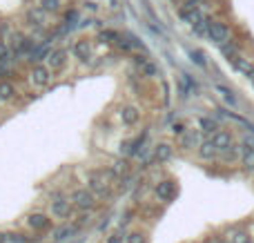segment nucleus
I'll return each instance as SVG.
<instances>
[{
    "label": "nucleus",
    "instance_id": "f257e3e1",
    "mask_svg": "<svg viewBox=\"0 0 254 243\" xmlns=\"http://www.w3.org/2000/svg\"><path fill=\"white\" fill-rule=\"evenodd\" d=\"M71 203H74V208L83 210V212H89V210L96 208V194H94L92 190H87V187H78V190H74V194H71Z\"/></svg>",
    "mask_w": 254,
    "mask_h": 243
},
{
    "label": "nucleus",
    "instance_id": "f03ea898",
    "mask_svg": "<svg viewBox=\"0 0 254 243\" xmlns=\"http://www.w3.org/2000/svg\"><path fill=\"white\" fill-rule=\"evenodd\" d=\"M210 38L214 40V43L221 47L223 43L232 40V34H230V27L225 25V22H221V20H212V18H210Z\"/></svg>",
    "mask_w": 254,
    "mask_h": 243
},
{
    "label": "nucleus",
    "instance_id": "7ed1b4c3",
    "mask_svg": "<svg viewBox=\"0 0 254 243\" xmlns=\"http://www.w3.org/2000/svg\"><path fill=\"white\" fill-rule=\"evenodd\" d=\"M29 80L34 83V87H47L49 80H52V69L47 65H34Z\"/></svg>",
    "mask_w": 254,
    "mask_h": 243
},
{
    "label": "nucleus",
    "instance_id": "20e7f679",
    "mask_svg": "<svg viewBox=\"0 0 254 243\" xmlns=\"http://www.w3.org/2000/svg\"><path fill=\"white\" fill-rule=\"evenodd\" d=\"M74 203L67 199H56L52 201V217L56 219H71L74 217Z\"/></svg>",
    "mask_w": 254,
    "mask_h": 243
},
{
    "label": "nucleus",
    "instance_id": "39448f33",
    "mask_svg": "<svg viewBox=\"0 0 254 243\" xmlns=\"http://www.w3.org/2000/svg\"><path fill=\"white\" fill-rule=\"evenodd\" d=\"M207 141H210L212 145H214L216 150H219V154H221V152H225L228 147H232V145H234V143H232V136H230V134L225 132V129H219V132H216L214 136H210Z\"/></svg>",
    "mask_w": 254,
    "mask_h": 243
},
{
    "label": "nucleus",
    "instance_id": "423d86ee",
    "mask_svg": "<svg viewBox=\"0 0 254 243\" xmlns=\"http://www.w3.org/2000/svg\"><path fill=\"white\" fill-rule=\"evenodd\" d=\"M27 226L36 232H45L52 228V219H49L47 214H31V217L27 219Z\"/></svg>",
    "mask_w": 254,
    "mask_h": 243
},
{
    "label": "nucleus",
    "instance_id": "0eeeda50",
    "mask_svg": "<svg viewBox=\"0 0 254 243\" xmlns=\"http://www.w3.org/2000/svg\"><path fill=\"white\" fill-rule=\"evenodd\" d=\"M71 52H74V56L78 58V61H83V62H87V61H89V56H92V47H89L87 38L76 40V43L71 45Z\"/></svg>",
    "mask_w": 254,
    "mask_h": 243
},
{
    "label": "nucleus",
    "instance_id": "6e6552de",
    "mask_svg": "<svg viewBox=\"0 0 254 243\" xmlns=\"http://www.w3.org/2000/svg\"><path fill=\"white\" fill-rule=\"evenodd\" d=\"M67 62V52L65 49H56V52H49V56H47V67L49 69H61L63 65Z\"/></svg>",
    "mask_w": 254,
    "mask_h": 243
},
{
    "label": "nucleus",
    "instance_id": "1a4fd4ad",
    "mask_svg": "<svg viewBox=\"0 0 254 243\" xmlns=\"http://www.w3.org/2000/svg\"><path fill=\"white\" fill-rule=\"evenodd\" d=\"M179 16L183 18L185 22H190V25H196V22L203 18V13H201V9H194V7H188V4H181Z\"/></svg>",
    "mask_w": 254,
    "mask_h": 243
},
{
    "label": "nucleus",
    "instance_id": "9d476101",
    "mask_svg": "<svg viewBox=\"0 0 254 243\" xmlns=\"http://www.w3.org/2000/svg\"><path fill=\"white\" fill-rule=\"evenodd\" d=\"M78 230H80L78 223H65V226H61L58 230H54V241H65V239H69V237H74Z\"/></svg>",
    "mask_w": 254,
    "mask_h": 243
},
{
    "label": "nucleus",
    "instance_id": "9b49d317",
    "mask_svg": "<svg viewBox=\"0 0 254 243\" xmlns=\"http://www.w3.org/2000/svg\"><path fill=\"white\" fill-rule=\"evenodd\" d=\"M198 145H201V134L196 129H185V134L181 136V147L192 150V147H198Z\"/></svg>",
    "mask_w": 254,
    "mask_h": 243
},
{
    "label": "nucleus",
    "instance_id": "f8f14e48",
    "mask_svg": "<svg viewBox=\"0 0 254 243\" xmlns=\"http://www.w3.org/2000/svg\"><path fill=\"white\" fill-rule=\"evenodd\" d=\"M29 49H34L31 38H25V36H20V34L13 36V54H16V56H22V54H27Z\"/></svg>",
    "mask_w": 254,
    "mask_h": 243
},
{
    "label": "nucleus",
    "instance_id": "ddd939ff",
    "mask_svg": "<svg viewBox=\"0 0 254 243\" xmlns=\"http://www.w3.org/2000/svg\"><path fill=\"white\" fill-rule=\"evenodd\" d=\"M145 136H147V134L143 132V134H138L136 138H131V141H125V143H123V154H125V156H134V154H138L140 145L145 143Z\"/></svg>",
    "mask_w": 254,
    "mask_h": 243
},
{
    "label": "nucleus",
    "instance_id": "4468645a",
    "mask_svg": "<svg viewBox=\"0 0 254 243\" xmlns=\"http://www.w3.org/2000/svg\"><path fill=\"white\" fill-rule=\"evenodd\" d=\"M156 196L161 201H172L176 196V187H174V183H170V181H163V183H158L156 185Z\"/></svg>",
    "mask_w": 254,
    "mask_h": 243
},
{
    "label": "nucleus",
    "instance_id": "2eb2a0df",
    "mask_svg": "<svg viewBox=\"0 0 254 243\" xmlns=\"http://www.w3.org/2000/svg\"><path fill=\"white\" fill-rule=\"evenodd\" d=\"M198 156H201L203 161H216V156H219V150H216V147L212 145L210 141H203L201 145H198Z\"/></svg>",
    "mask_w": 254,
    "mask_h": 243
},
{
    "label": "nucleus",
    "instance_id": "dca6fc26",
    "mask_svg": "<svg viewBox=\"0 0 254 243\" xmlns=\"http://www.w3.org/2000/svg\"><path fill=\"white\" fill-rule=\"evenodd\" d=\"M138 116H140V112L136 107H123V112H121V121L125 125H129V127L138 123Z\"/></svg>",
    "mask_w": 254,
    "mask_h": 243
},
{
    "label": "nucleus",
    "instance_id": "f3484780",
    "mask_svg": "<svg viewBox=\"0 0 254 243\" xmlns=\"http://www.w3.org/2000/svg\"><path fill=\"white\" fill-rule=\"evenodd\" d=\"M239 150H241V165L246 170H250V172H254V150H248L246 145H239Z\"/></svg>",
    "mask_w": 254,
    "mask_h": 243
},
{
    "label": "nucleus",
    "instance_id": "a211bd4d",
    "mask_svg": "<svg viewBox=\"0 0 254 243\" xmlns=\"http://www.w3.org/2000/svg\"><path fill=\"white\" fill-rule=\"evenodd\" d=\"M198 125H201V132H205L207 136H214V134L221 129V125L216 123L214 119H201L198 121Z\"/></svg>",
    "mask_w": 254,
    "mask_h": 243
},
{
    "label": "nucleus",
    "instance_id": "6ab92c4d",
    "mask_svg": "<svg viewBox=\"0 0 254 243\" xmlns=\"http://www.w3.org/2000/svg\"><path fill=\"white\" fill-rule=\"evenodd\" d=\"M192 29H194V34L201 36V38H210V18L203 16L196 25H192Z\"/></svg>",
    "mask_w": 254,
    "mask_h": 243
},
{
    "label": "nucleus",
    "instance_id": "aec40b11",
    "mask_svg": "<svg viewBox=\"0 0 254 243\" xmlns=\"http://www.w3.org/2000/svg\"><path fill=\"white\" fill-rule=\"evenodd\" d=\"M172 159V147L170 145H158L156 150H154V161H158V163H165V161Z\"/></svg>",
    "mask_w": 254,
    "mask_h": 243
},
{
    "label": "nucleus",
    "instance_id": "412c9836",
    "mask_svg": "<svg viewBox=\"0 0 254 243\" xmlns=\"http://www.w3.org/2000/svg\"><path fill=\"white\" fill-rule=\"evenodd\" d=\"M232 67L239 71V74H243V76H250V71L254 69V67L250 65V62H248L246 58H241V56H237V58H234V61H232Z\"/></svg>",
    "mask_w": 254,
    "mask_h": 243
},
{
    "label": "nucleus",
    "instance_id": "4be33fe9",
    "mask_svg": "<svg viewBox=\"0 0 254 243\" xmlns=\"http://www.w3.org/2000/svg\"><path fill=\"white\" fill-rule=\"evenodd\" d=\"M219 49H221V54H223L225 58H230V61H234V58L239 56V54H237V43H234V40H228V43H223Z\"/></svg>",
    "mask_w": 254,
    "mask_h": 243
},
{
    "label": "nucleus",
    "instance_id": "5701e85b",
    "mask_svg": "<svg viewBox=\"0 0 254 243\" xmlns=\"http://www.w3.org/2000/svg\"><path fill=\"white\" fill-rule=\"evenodd\" d=\"M13 94H16V87L11 83H0V101H11Z\"/></svg>",
    "mask_w": 254,
    "mask_h": 243
},
{
    "label": "nucleus",
    "instance_id": "b1692460",
    "mask_svg": "<svg viewBox=\"0 0 254 243\" xmlns=\"http://www.w3.org/2000/svg\"><path fill=\"white\" fill-rule=\"evenodd\" d=\"M216 89H219V94H221V96H223L225 98V103H228V105H237V96H234V94H232V89H230V87H225V85H219V87H216Z\"/></svg>",
    "mask_w": 254,
    "mask_h": 243
},
{
    "label": "nucleus",
    "instance_id": "393cba45",
    "mask_svg": "<svg viewBox=\"0 0 254 243\" xmlns=\"http://www.w3.org/2000/svg\"><path fill=\"white\" fill-rule=\"evenodd\" d=\"M179 89H181V96H190V89H192V80L188 78V76H181L179 80Z\"/></svg>",
    "mask_w": 254,
    "mask_h": 243
},
{
    "label": "nucleus",
    "instance_id": "a878e982",
    "mask_svg": "<svg viewBox=\"0 0 254 243\" xmlns=\"http://www.w3.org/2000/svg\"><path fill=\"white\" fill-rule=\"evenodd\" d=\"M49 54H47V47H38L36 52H31L29 54V62H40L43 58H47Z\"/></svg>",
    "mask_w": 254,
    "mask_h": 243
},
{
    "label": "nucleus",
    "instance_id": "bb28decb",
    "mask_svg": "<svg viewBox=\"0 0 254 243\" xmlns=\"http://www.w3.org/2000/svg\"><path fill=\"white\" fill-rule=\"evenodd\" d=\"M40 9H43V11H56L58 0H40Z\"/></svg>",
    "mask_w": 254,
    "mask_h": 243
},
{
    "label": "nucleus",
    "instance_id": "cd10ccee",
    "mask_svg": "<svg viewBox=\"0 0 254 243\" xmlns=\"http://www.w3.org/2000/svg\"><path fill=\"white\" fill-rule=\"evenodd\" d=\"M27 16H29V20H34L36 25H43V11H40V9H29V13H27Z\"/></svg>",
    "mask_w": 254,
    "mask_h": 243
},
{
    "label": "nucleus",
    "instance_id": "c85d7f7f",
    "mask_svg": "<svg viewBox=\"0 0 254 243\" xmlns=\"http://www.w3.org/2000/svg\"><path fill=\"white\" fill-rule=\"evenodd\" d=\"M125 243H145V237L140 235V232H129V235L125 237Z\"/></svg>",
    "mask_w": 254,
    "mask_h": 243
},
{
    "label": "nucleus",
    "instance_id": "c756f323",
    "mask_svg": "<svg viewBox=\"0 0 254 243\" xmlns=\"http://www.w3.org/2000/svg\"><path fill=\"white\" fill-rule=\"evenodd\" d=\"M114 45H116V47H119V49H123V52H129V49H131V47H134V43H131V40H125V38H123V36H121V38H119V40H116V43H114Z\"/></svg>",
    "mask_w": 254,
    "mask_h": 243
},
{
    "label": "nucleus",
    "instance_id": "7c9ffc66",
    "mask_svg": "<svg viewBox=\"0 0 254 243\" xmlns=\"http://www.w3.org/2000/svg\"><path fill=\"white\" fill-rule=\"evenodd\" d=\"M140 69H143V74H147V76H156L158 74V69H156V65H154V62H145L143 67H140Z\"/></svg>",
    "mask_w": 254,
    "mask_h": 243
},
{
    "label": "nucleus",
    "instance_id": "2f4dec72",
    "mask_svg": "<svg viewBox=\"0 0 254 243\" xmlns=\"http://www.w3.org/2000/svg\"><path fill=\"white\" fill-rule=\"evenodd\" d=\"M101 38H105V40H110V43H116V40L121 38V34H116V31H112V29H105L101 34Z\"/></svg>",
    "mask_w": 254,
    "mask_h": 243
},
{
    "label": "nucleus",
    "instance_id": "473e14b6",
    "mask_svg": "<svg viewBox=\"0 0 254 243\" xmlns=\"http://www.w3.org/2000/svg\"><path fill=\"white\" fill-rule=\"evenodd\" d=\"M7 61H9V47L4 43H0V65L7 62Z\"/></svg>",
    "mask_w": 254,
    "mask_h": 243
},
{
    "label": "nucleus",
    "instance_id": "72a5a7b5",
    "mask_svg": "<svg viewBox=\"0 0 254 243\" xmlns=\"http://www.w3.org/2000/svg\"><path fill=\"white\" fill-rule=\"evenodd\" d=\"M192 61L196 62L198 67H205V56H203L201 52H192Z\"/></svg>",
    "mask_w": 254,
    "mask_h": 243
},
{
    "label": "nucleus",
    "instance_id": "f704fd0d",
    "mask_svg": "<svg viewBox=\"0 0 254 243\" xmlns=\"http://www.w3.org/2000/svg\"><path fill=\"white\" fill-rule=\"evenodd\" d=\"M7 241H11V243H29V239H27L25 235H9Z\"/></svg>",
    "mask_w": 254,
    "mask_h": 243
},
{
    "label": "nucleus",
    "instance_id": "c9c22d12",
    "mask_svg": "<svg viewBox=\"0 0 254 243\" xmlns=\"http://www.w3.org/2000/svg\"><path fill=\"white\" fill-rule=\"evenodd\" d=\"M107 243H123V237H121L119 232H116V235H110L107 237Z\"/></svg>",
    "mask_w": 254,
    "mask_h": 243
},
{
    "label": "nucleus",
    "instance_id": "e433bc0d",
    "mask_svg": "<svg viewBox=\"0 0 254 243\" xmlns=\"http://www.w3.org/2000/svg\"><path fill=\"white\" fill-rule=\"evenodd\" d=\"M243 145H246L248 150H254V138L252 136H246V138H243Z\"/></svg>",
    "mask_w": 254,
    "mask_h": 243
},
{
    "label": "nucleus",
    "instance_id": "4c0bfd02",
    "mask_svg": "<svg viewBox=\"0 0 254 243\" xmlns=\"http://www.w3.org/2000/svg\"><path fill=\"white\" fill-rule=\"evenodd\" d=\"M7 31H9V25H0V38H2Z\"/></svg>",
    "mask_w": 254,
    "mask_h": 243
},
{
    "label": "nucleus",
    "instance_id": "58836bf2",
    "mask_svg": "<svg viewBox=\"0 0 254 243\" xmlns=\"http://www.w3.org/2000/svg\"><path fill=\"white\" fill-rule=\"evenodd\" d=\"M67 20H76V11H67Z\"/></svg>",
    "mask_w": 254,
    "mask_h": 243
},
{
    "label": "nucleus",
    "instance_id": "ea45409f",
    "mask_svg": "<svg viewBox=\"0 0 254 243\" xmlns=\"http://www.w3.org/2000/svg\"><path fill=\"white\" fill-rule=\"evenodd\" d=\"M0 243H7V235H2V232H0Z\"/></svg>",
    "mask_w": 254,
    "mask_h": 243
},
{
    "label": "nucleus",
    "instance_id": "a19ab883",
    "mask_svg": "<svg viewBox=\"0 0 254 243\" xmlns=\"http://www.w3.org/2000/svg\"><path fill=\"white\" fill-rule=\"evenodd\" d=\"M248 78H250V80H252V85H254V69L250 71V76H248Z\"/></svg>",
    "mask_w": 254,
    "mask_h": 243
}]
</instances>
